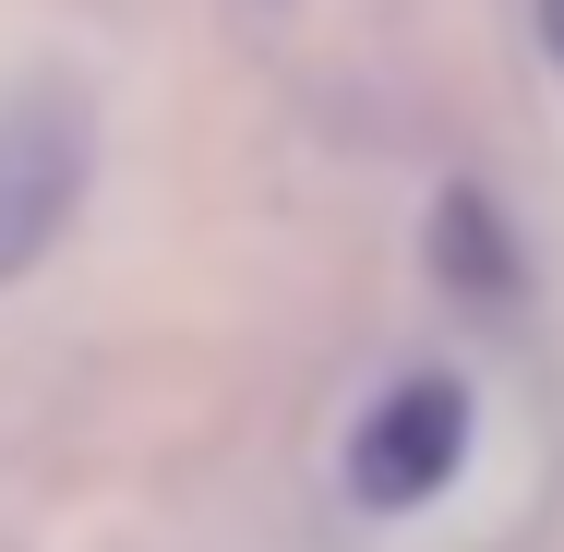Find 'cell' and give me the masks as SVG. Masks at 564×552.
Returning a JSON list of instances; mask_svg holds the SVG:
<instances>
[{"instance_id": "obj_1", "label": "cell", "mask_w": 564, "mask_h": 552, "mask_svg": "<svg viewBox=\"0 0 564 552\" xmlns=\"http://www.w3.org/2000/svg\"><path fill=\"white\" fill-rule=\"evenodd\" d=\"M85 169H97V109L73 85L0 97V289L48 264V240L85 205Z\"/></svg>"}, {"instance_id": "obj_2", "label": "cell", "mask_w": 564, "mask_h": 552, "mask_svg": "<svg viewBox=\"0 0 564 552\" xmlns=\"http://www.w3.org/2000/svg\"><path fill=\"white\" fill-rule=\"evenodd\" d=\"M468 468V385L456 372H397L360 421H348V505L409 517Z\"/></svg>"}, {"instance_id": "obj_3", "label": "cell", "mask_w": 564, "mask_h": 552, "mask_svg": "<svg viewBox=\"0 0 564 552\" xmlns=\"http://www.w3.org/2000/svg\"><path fill=\"white\" fill-rule=\"evenodd\" d=\"M433 277H445V301H468V313H505L517 301V228H505V205L480 181H445L433 193Z\"/></svg>"}, {"instance_id": "obj_4", "label": "cell", "mask_w": 564, "mask_h": 552, "mask_svg": "<svg viewBox=\"0 0 564 552\" xmlns=\"http://www.w3.org/2000/svg\"><path fill=\"white\" fill-rule=\"evenodd\" d=\"M541 48H553V73H564V0H541Z\"/></svg>"}]
</instances>
